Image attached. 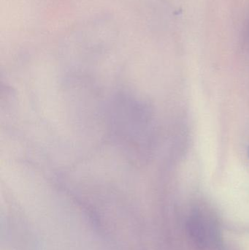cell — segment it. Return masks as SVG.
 <instances>
[{"mask_svg": "<svg viewBox=\"0 0 249 250\" xmlns=\"http://www.w3.org/2000/svg\"><path fill=\"white\" fill-rule=\"evenodd\" d=\"M248 154H249V148H248Z\"/></svg>", "mask_w": 249, "mask_h": 250, "instance_id": "6da1fadb", "label": "cell"}]
</instances>
